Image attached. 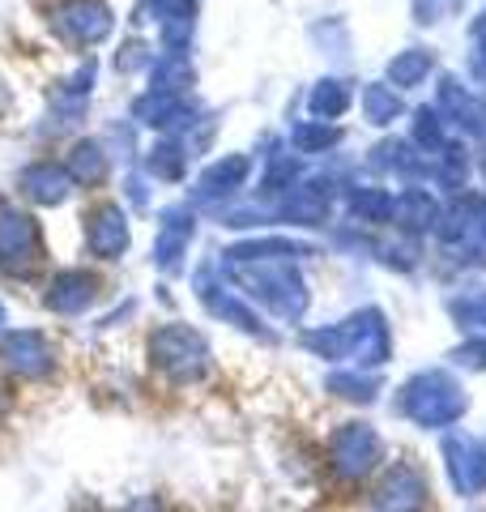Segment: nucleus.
Here are the masks:
<instances>
[{
  "label": "nucleus",
  "mask_w": 486,
  "mask_h": 512,
  "mask_svg": "<svg viewBox=\"0 0 486 512\" xmlns=\"http://www.w3.org/2000/svg\"><path fill=\"white\" fill-rule=\"evenodd\" d=\"M393 410L405 423H414L423 431H444L469 410V393L457 376L444 372V367H427V372H414L397 389Z\"/></svg>",
  "instance_id": "nucleus-1"
},
{
  "label": "nucleus",
  "mask_w": 486,
  "mask_h": 512,
  "mask_svg": "<svg viewBox=\"0 0 486 512\" xmlns=\"http://www.w3.org/2000/svg\"><path fill=\"white\" fill-rule=\"evenodd\" d=\"M231 274L282 325H299L307 308H312V291H307V278L299 274L295 261H248V265H231Z\"/></svg>",
  "instance_id": "nucleus-2"
},
{
  "label": "nucleus",
  "mask_w": 486,
  "mask_h": 512,
  "mask_svg": "<svg viewBox=\"0 0 486 512\" xmlns=\"http://www.w3.org/2000/svg\"><path fill=\"white\" fill-rule=\"evenodd\" d=\"M145 355H150L154 372L175 384V389H188V384H201L209 372H214V350H209V338L192 325H158L145 342Z\"/></svg>",
  "instance_id": "nucleus-3"
},
{
  "label": "nucleus",
  "mask_w": 486,
  "mask_h": 512,
  "mask_svg": "<svg viewBox=\"0 0 486 512\" xmlns=\"http://www.w3.org/2000/svg\"><path fill=\"white\" fill-rule=\"evenodd\" d=\"M384 436L367 419H350L337 423L329 431V444H324V461H329V474L337 483H363L384 466Z\"/></svg>",
  "instance_id": "nucleus-4"
},
{
  "label": "nucleus",
  "mask_w": 486,
  "mask_h": 512,
  "mask_svg": "<svg viewBox=\"0 0 486 512\" xmlns=\"http://www.w3.org/2000/svg\"><path fill=\"white\" fill-rule=\"evenodd\" d=\"M47 261V239L35 214L18 205H0V274L30 278Z\"/></svg>",
  "instance_id": "nucleus-5"
},
{
  "label": "nucleus",
  "mask_w": 486,
  "mask_h": 512,
  "mask_svg": "<svg viewBox=\"0 0 486 512\" xmlns=\"http://www.w3.org/2000/svg\"><path fill=\"white\" fill-rule=\"evenodd\" d=\"M342 325V338H346V359L363 372H376L393 359V329H388V316L380 308H359L350 312Z\"/></svg>",
  "instance_id": "nucleus-6"
},
{
  "label": "nucleus",
  "mask_w": 486,
  "mask_h": 512,
  "mask_svg": "<svg viewBox=\"0 0 486 512\" xmlns=\"http://www.w3.org/2000/svg\"><path fill=\"white\" fill-rule=\"evenodd\" d=\"M435 231L448 252H457V261L486 265V197H461L448 214H440Z\"/></svg>",
  "instance_id": "nucleus-7"
},
{
  "label": "nucleus",
  "mask_w": 486,
  "mask_h": 512,
  "mask_svg": "<svg viewBox=\"0 0 486 512\" xmlns=\"http://www.w3.org/2000/svg\"><path fill=\"white\" fill-rule=\"evenodd\" d=\"M0 367L26 384H39L56 372V346L43 329H5L0 333Z\"/></svg>",
  "instance_id": "nucleus-8"
},
{
  "label": "nucleus",
  "mask_w": 486,
  "mask_h": 512,
  "mask_svg": "<svg viewBox=\"0 0 486 512\" xmlns=\"http://www.w3.org/2000/svg\"><path fill=\"white\" fill-rule=\"evenodd\" d=\"M81 239L94 261H120L133 248V222L120 210V201H94L81 214Z\"/></svg>",
  "instance_id": "nucleus-9"
},
{
  "label": "nucleus",
  "mask_w": 486,
  "mask_h": 512,
  "mask_svg": "<svg viewBox=\"0 0 486 512\" xmlns=\"http://www.w3.org/2000/svg\"><path fill=\"white\" fill-rule=\"evenodd\" d=\"M371 512H431L427 474L414 461H393L371 491Z\"/></svg>",
  "instance_id": "nucleus-10"
},
{
  "label": "nucleus",
  "mask_w": 486,
  "mask_h": 512,
  "mask_svg": "<svg viewBox=\"0 0 486 512\" xmlns=\"http://www.w3.org/2000/svg\"><path fill=\"white\" fill-rule=\"evenodd\" d=\"M197 299L209 308V316L226 320V325H235L239 333H248V338H261V342H278V333H273L261 312L252 308V303H243L235 291H226V286L214 282V269H201L197 274Z\"/></svg>",
  "instance_id": "nucleus-11"
},
{
  "label": "nucleus",
  "mask_w": 486,
  "mask_h": 512,
  "mask_svg": "<svg viewBox=\"0 0 486 512\" xmlns=\"http://www.w3.org/2000/svg\"><path fill=\"white\" fill-rule=\"evenodd\" d=\"M52 30L69 47H99L116 30V18L103 0H64L52 13Z\"/></svg>",
  "instance_id": "nucleus-12"
},
{
  "label": "nucleus",
  "mask_w": 486,
  "mask_h": 512,
  "mask_svg": "<svg viewBox=\"0 0 486 512\" xmlns=\"http://www.w3.org/2000/svg\"><path fill=\"white\" fill-rule=\"evenodd\" d=\"M192 235H197V218H192L188 205H167L158 214V235L150 248V261L162 269V274H184V256L192 248Z\"/></svg>",
  "instance_id": "nucleus-13"
},
{
  "label": "nucleus",
  "mask_w": 486,
  "mask_h": 512,
  "mask_svg": "<svg viewBox=\"0 0 486 512\" xmlns=\"http://www.w3.org/2000/svg\"><path fill=\"white\" fill-rule=\"evenodd\" d=\"M444 466H448V483L457 495H482L486 491V448L474 436L452 431L444 440Z\"/></svg>",
  "instance_id": "nucleus-14"
},
{
  "label": "nucleus",
  "mask_w": 486,
  "mask_h": 512,
  "mask_svg": "<svg viewBox=\"0 0 486 512\" xmlns=\"http://www.w3.org/2000/svg\"><path fill=\"white\" fill-rule=\"evenodd\" d=\"M197 103L188 94H171V90H145L133 103V120L145 128H158V133H180V128H192L197 120Z\"/></svg>",
  "instance_id": "nucleus-15"
},
{
  "label": "nucleus",
  "mask_w": 486,
  "mask_h": 512,
  "mask_svg": "<svg viewBox=\"0 0 486 512\" xmlns=\"http://www.w3.org/2000/svg\"><path fill=\"white\" fill-rule=\"evenodd\" d=\"M73 175L64 163H56V158H35V163H26L18 171V192L26 201H35V205H64L73 197Z\"/></svg>",
  "instance_id": "nucleus-16"
},
{
  "label": "nucleus",
  "mask_w": 486,
  "mask_h": 512,
  "mask_svg": "<svg viewBox=\"0 0 486 512\" xmlns=\"http://www.w3.org/2000/svg\"><path fill=\"white\" fill-rule=\"evenodd\" d=\"M94 299H99V278L86 274V269H60V274L47 278L43 308L56 316H81L94 308Z\"/></svg>",
  "instance_id": "nucleus-17"
},
{
  "label": "nucleus",
  "mask_w": 486,
  "mask_h": 512,
  "mask_svg": "<svg viewBox=\"0 0 486 512\" xmlns=\"http://www.w3.org/2000/svg\"><path fill=\"white\" fill-rule=\"evenodd\" d=\"M252 158L248 154H222L218 163H209L205 171H201V180H197V197L201 205H209V201H226V197H235L239 188H248V180H252Z\"/></svg>",
  "instance_id": "nucleus-18"
},
{
  "label": "nucleus",
  "mask_w": 486,
  "mask_h": 512,
  "mask_svg": "<svg viewBox=\"0 0 486 512\" xmlns=\"http://www.w3.org/2000/svg\"><path fill=\"white\" fill-rule=\"evenodd\" d=\"M299 256H316V244L286 235H261V239H239L226 248V265H248V261H299Z\"/></svg>",
  "instance_id": "nucleus-19"
},
{
  "label": "nucleus",
  "mask_w": 486,
  "mask_h": 512,
  "mask_svg": "<svg viewBox=\"0 0 486 512\" xmlns=\"http://www.w3.org/2000/svg\"><path fill=\"white\" fill-rule=\"evenodd\" d=\"M440 222V201L427 188H401L393 192V231L423 235Z\"/></svg>",
  "instance_id": "nucleus-20"
},
{
  "label": "nucleus",
  "mask_w": 486,
  "mask_h": 512,
  "mask_svg": "<svg viewBox=\"0 0 486 512\" xmlns=\"http://www.w3.org/2000/svg\"><path fill=\"white\" fill-rule=\"evenodd\" d=\"M64 167H69L77 188H103L107 175H111V150L103 146V141H94V137H81V141L69 146Z\"/></svg>",
  "instance_id": "nucleus-21"
},
{
  "label": "nucleus",
  "mask_w": 486,
  "mask_h": 512,
  "mask_svg": "<svg viewBox=\"0 0 486 512\" xmlns=\"http://www.w3.org/2000/svg\"><path fill=\"white\" fill-rule=\"evenodd\" d=\"M431 73H435V52L431 47H405V52H397L393 60L384 64V82L393 86L397 94L427 86Z\"/></svg>",
  "instance_id": "nucleus-22"
},
{
  "label": "nucleus",
  "mask_w": 486,
  "mask_h": 512,
  "mask_svg": "<svg viewBox=\"0 0 486 512\" xmlns=\"http://www.w3.org/2000/svg\"><path fill=\"white\" fill-rule=\"evenodd\" d=\"M359 107H363V120H367L371 128H393V124L405 116L401 94L388 86V82H367L363 94H359Z\"/></svg>",
  "instance_id": "nucleus-23"
},
{
  "label": "nucleus",
  "mask_w": 486,
  "mask_h": 512,
  "mask_svg": "<svg viewBox=\"0 0 486 512\" xmlns=\"http://www.w3.org/2000/svg\"><path fill=\"white\" fill-rule=\"evenodd\" d=\"M188 163H192V154L184 141H175V137H162L158 146H150V154H145V171L162 184H180L188 175Z\"/></svg>",
  "instance_id": "nucleus-24"
},
{
  "label": "nucleus",
  "mask_w": 486,
  "mask_h": 512,
  "mask_svg": "<svg viewBox=\"0 0 486 512\" xmlns=\"http://www.w3.org/2000/svg\"><path fill=\"white\" fill-rule=\"evenodd\" d=\"M324 389L342 402H359V406H371L384 389V380L376 372H363V367H350V372H329L324 376Z\"/></svg>",
  "instance_id": "nucleus-25"
},
{
  "label": "nucleus",
  "mask_w": 486,
  "mask_h": 512,
  "mask_svg": "<svg viewBox=\"0 0 486 512\" xmlns=\"http://www.w3.org/2000/svg\"><path fill=\"white\" fill-rule=\"evenodd\" d=\"M354 103V90L350 82H342V77H324V82L312 86V94H307V111H312V120H337V116H346Z\"/></svg>",
  "instance_id": "nucleus-26"
},
{
  "label": "nucleus",
  "mask_w": 486,
  "mask_h": 512,
  "mask_svg": "<svg viewBox=\"0 0 486 512\" xmlns=\"http://www.w3.org/2000/svg\"><path fill=\"white\" fill-rule=\"evenodd\" d=\"M346 210L359 222H367V227H384V222H393V188H376V184L354 188L346 197Z\"/></svg>",
  "instance_id": "nucleus-27"
},
{
  "label": "nucleus",
  "mask_w": 486,
  "mask_h": 512,
  "mask_svg": "<svg viewBox=\"0 0 486 512\" xmlns=\"http://www.w3.org/2000/svg\"><path fill=\"white\" fill-rule=\"evenodd\" d=\"M192 82H197V73H192V64H188L184 52H162V56H154V64H150V90L188 94Z\"/></svg>",
  "instance_id": "nucleus-28"
},
{
  "label": "nucleus",
  "mask_w": 486,
  "mask_h": 512,
  "mask_svg": "<svg viewBox=\"0 0 486 512\" xmlns=\"http://www.w3.org/2000/svg\"><path fill=\"white\" fill-rule=\"evenodd\" d=\"M448 146V128H444V116L435 107H418L414 111V150L427 154H440Z\"/></svg>",
  "instance_id": "nucleus-29"
},
{
  "label": "nucleus",
  "mask_w": 486,
  "mask_h": 512,
  "mask_svg": "<svg viewBox=\"0 0 486 512\" xmlns=\"http://www.w3.org/2000/svg\"><path fill=\"white\" fill-rule=\"evenodd\" d=\"M192 30H197L192 5H175V9H167V18L158 22V35H162V47H167V52H188Z\"/></svg>",
  "instance_id": "nucleus-30"
},
{
  "label": "nucleus",
  "mask_w": 486,
  "mask_h": 512,
  "mask_svg": "<svg viewBox=\"0 0 486 512\" xmlns=\"http://www.w3.org/2000/svg\"><path fill=\"white\" fill-rule=\"evenodd\" d=\"M299 154H320V150H333L342 141V128H333L329 120H303L295 133H290Z\"/></svg>",
  "instance_id": "nucleus-31"
},
{
  "label": "nucleus",
  "mask_w": 486,
  "mask_h": 512,
  "mask_svg": "<svg viewBox=\"0 0 486 512\" xmlns=\"http://www.w3.org/2000/svg\"><path fill=\"white\" fill-rule=\"evenodd\" d=\"M448 312H452V320H457V329H465V333H482V338H486V291L452 299V303H448Z\"/></svg>",
  "instance_id": "nucleus-32"
},
{
  "label": "nucleus",
  "mask_w": 486,
  "mask_h": 512,
  "mask_svg": "<svg viewBox=\"0 0 486 512\" xmlns=\"http://www.w3.org/2000/svg\"><path fill=\"white\" fill-rule=\"evenodd\" d=\"M0 325H5V303H0ZM0 333H5V329H0Z\"/></svg>",
  "instance_id": "nucleus-33"
}]
</instances>
